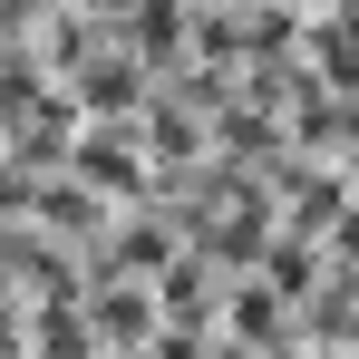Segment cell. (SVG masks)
Returning <instances> with one entry per match:
<instances>
[{
	"label": "cell",
	"instance_id": "obj_1",
	"mask_svg": "<svg viewBox=\"0 0 359 359\" xmlns=\"http://www.w3.org/2000/svg\"><path fill=\"white\" fill-rule=\"evenodd\" d=\"M301 359H340V350H301Z\"/></svg>",
	"mask_w": 359,
	"mask_h": 359
}]
</instances>
